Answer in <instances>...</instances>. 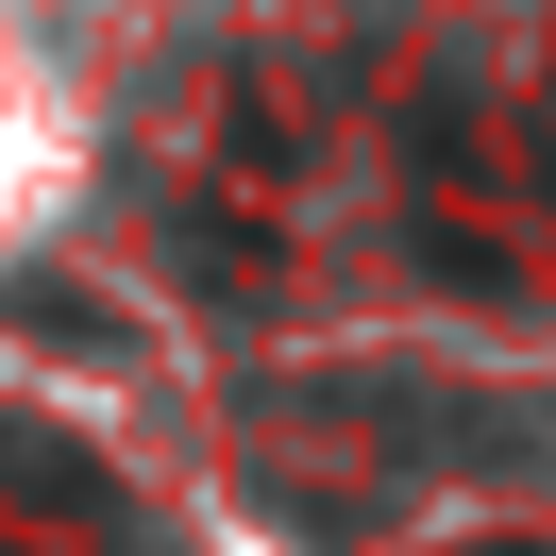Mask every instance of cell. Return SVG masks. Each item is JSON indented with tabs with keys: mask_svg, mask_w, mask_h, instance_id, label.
Returning a JSON list of instances; mask_svg holds the SVG:
<instances>
[{
	"mask_svg": "<svg viewBox=\"0 0 556 556\" xmlns=\"http://www.w3.org/2000/svg\"><path fill=\"white\" fill-rule=\"evenodd\" d=\"M506 556H540V540H506Z\"/></svg>",
	"mask_w": 556,
	"mask_h": 556,
	"instance_id": "cell-1",
	"label": "cell"
}]
</instances>
